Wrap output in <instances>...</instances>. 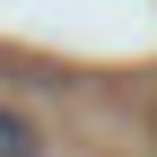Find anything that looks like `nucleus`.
Listing matches in <instances>:
<instances>
[{"label":"nucleus","mask_w":157,"mask_h":157,"mask_svg":"<svg viewBox=\"0 0 157 157\" xmlns=\"http://www.w3.org/2000/svg\"><path fill=\"white\" fill-rule=\"evenodd\" d=\"M0 157H35V131H26V122H17V113H9V105H0Z\"/></svg>","instance_id":"obj_1"}]
</instances>
